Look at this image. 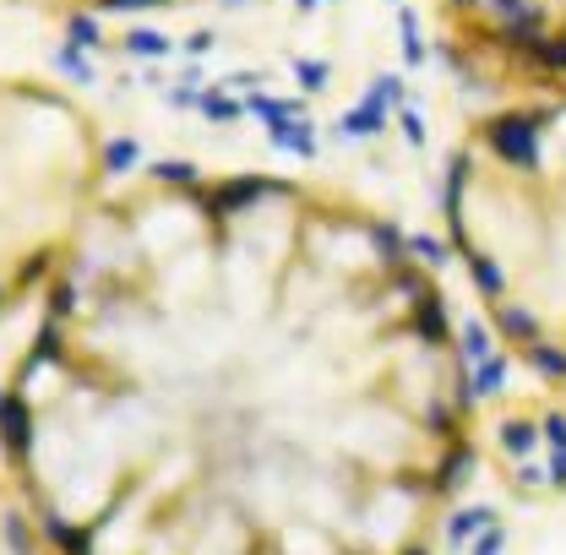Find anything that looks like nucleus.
<instances>
[{
    "label": "nucleus",
    "mask_w": 566,
    "mask_h": 555,
    "mask_svg": "<svg viewBox=\"0 0 566 555\" xmlns=\"http://www.w3.org/2000/svg\"><path fill=\"white\" fill-rule=\"evenodd\" d=\"M480 142H485V153H491L495 164L534 175L539 169V153H545V121L534 109H501V115H491L480 126Z\"/></svg>",
    "instance_id": "f257e3e1"
},
{
    "label": "nucleus",
    "mask_w": 566,
    "mask_h": 555,
    "mask_svg": "<svg viewBox=\"0 0 566 555\" xmlns=\"http://www.w3.org/2000/svg\"><path fill=\"white\" fill-rule=\"evenodd\" d=\"M197 202H202V212H208L212 223H229V218H240V212H256L268 197H289V186L283 180H273V175H223V180H202L197 191H191Z\"/></svg>",
    "instance_id": "f03ea898"
},
{
    "label": "nucleus",
    "mask_w": 566,
    "mask_h": 555,
    "mask_svg": "<svg viewBox=\"0 0 566 555\" xmlns=\"http://www.w3.org/2000/svg\"><path fill=\"white\" fill-rule=\"evenodd\" d=\"M474 474H480V452L458 436V441H447L441 463L430 469V490H436L441 501H452V495H463V490L474 485Z\"/></svg>",
    "instance_id": "7ed1b4c3"
},
{
    "label": "nucleus",
    "mask_w": 566,
    "mask_h": 555,
    "mask_svg": "<svg viewBox=\"0 0 566 555\" xmlns=\"http://www.w3.org/2000/svg\"><path fill=\"white\" fill-rule=\"evenodd\" d=\"M491 327L501 344H534V338H545V316L534 311V305H523V300H512V294H501L491 300Z\"/></svg>",
    "instance_id": "20e7f679"
},
{
    "label": "nucleus",
    "mask_w": 566,
    "mask_h": 555,
    "mask_svg": "<svg viewBox=\"0 0 566 555\" xmlns=\"http://www.w3.org/2000/svg\"><path fill=\"white\" fill-rule=\"evenodd\" d=\"M409 333L420 338V348H441L452 338V316H447V305H441L436 289H420L409 300Z\"/></svg>",
    "instance_id": "39448f33"
},
{
    "label": "nucleus",
    "mask_w": 566,
    "mask_h": 555,
    "mask_svg": "<svg viewBox=\"0 0 566 555\" xmlns=\"http://www.w3.org/2000/svg\"><path fill=\"white\" fill-rule=\"evenodd\" d=\"M495 452L501 458H512V463H523V458H534L539 447H545V436H539V419H528V415H506V419H495Z\"/></svg>",
    "instance_id": "423d86ee"
},
{
    "label": "nucleus",
    "mask_w": 566,
    "mask_h": 555,
    "mask_svg": "<svg viewBox=\"0 0 566 555\" xmlns=\"http://www.w3.org/2000/svg\"><path fill=\"white\" fill-rule=\"evenodd\" d=\"M387 126H392V109H387V104H376V98L365 93L349 115L338 121V137L344 142H376V137H387Z\"/></svg>",
    "instance_id": "0eeeda50"
},
{
    "label": "nucleus",
    "mask_w": 566,
    "mask_h": 555,
    "mask_svg": "<svg viewBox=\"0 0 566 555\" xmlns=\"http://www.w3.org/2000/svg\"><path fill=\"white\" fill-rule=\"evenodd\" d=\"M463 273H469V283L480 289V300H501V294H512V278H506V268H501V256L480 251V245H469V251H463Z\"/></svg>",
    "instance_id": "6e6552de"
},
{
    "label": "nucleus",
    "mask_w": 566,
    "mask_h": 555,
    "mask_svg": "<svg viewBox=\"0 0 566 555\" xmlns=\"http://www.w3.org/2000/svg\"><path fill=\"white\" fill-rule=\"evenodd\" d=\"M0 441H6V458L11 463H22L33 452V409L22 398H6V409H0Z\"/></svg>",
    "instance_id": "1a4fd4ad"
},
{
    "label": "nucleus",
    "mask_w": 566,
    "mask_h": 555,
    "mask_svg": "<svg viewBox=\"0 0 566 555\" xmlns=\"http://www.w3.org/2000/svg\"><path fill=\"white\" fill-rule=\"evenodd\" d=\"M485 523H495L491 506H452V512L441 517V545H447V551H469Z\"/></svg>",
    "instance_id": "9d476101"
},
{
    "label": "nucleus",
    "mask_w": 566,
    "mask_h": 555,
    "mask_svg": "<svg viewBox=\"0 0 566 555\" xmlns=\"http://www.w3.org/2000/svg\"><path fill=\"white\" fill-rule=\"evenodd\" d=\"M365 234H370V245H376L381 268H392V273H398V268L409 262V234H403L392 218H370V223H365Z\"/></svg>",
    "instance_id": "9b49d317"
},
{
    "label": "nucleus",
    "mask_w": 566,
    "mask_h": 555,
    "mask_svg": "<svg viewBox=\"0 0 566 555\" xmlns=\"http://www.w3.org/2000/svg\"><path fill=\"white\" fill-rule=\"evenodd\" d=\"M523 359H528V370H534L545 387H562L566 381V344L534 338V344H523Z\"/></svg>",
    "instance_id": "f8f14e48"
},
{
    "label": "nucleus",
    "mask_w": 566,
    "mask_h": 555,
    "mask_svg": "<svg viewBox=\"0 0 566 555\" xmlns=\"http://www.w3.org/2000/svg\"><path fill=\"white\" fill-rule=\"evenodd\" d=\"M398 55H403V66H409V71H424V66H430L424 28H420V17H415L409 6H398Z\"/></svg>",
    "instance_id": "ddd939ff"
},
{
    "label": "nucleus",
    "mask_w": 566,
    "mask_h": 555,
    "mask_svg": "<svg viewBox=\"0 0 566 555\" xmlns=\"http://www.w3.org/2000/svg\"><path fill=\"white\" fill-rule=\"evenodd\" d=\"M495 344H501V338H495L491 322H480V316H463V322H458V359H463V365H480L485 354H495Z\"/></svg>",
    "instance_id": "4468645a"
},
{
    "label": "nucleus",
    "mask_w": 566,
    "mask_h": 555,
    "mask_svg": "<svg viewBox=\"0 0 566 555\" xmlns=\"http://www.w3.org/2000/svg\"><path fill=\"white\" fill-rule=\"evenodd\" d=\"M268 137H273V147H279V153H294V158H316V126H311V121H279Z\"/></svg>",
    "instance_id": "2eb2a0df"
},
{
    "label": "nucleus",
    "mask_w": 566,
    "mask_h": 555,
    "mask_svg": "<svg viewBox=\"0 0 566 555\" xmlns=\"http://www.w3.org/2000/svg\"><path fill=\"white\" fill-rule=\"evenodd\" d=\"M44 534H50V545L66 555H93V528H76L66 517H55V512H44Z\"/></svg>",
    "instance_id": "dca6fc26"
},
{
    "label": "nucleus",
    "mask_w": 566,
    "mask_h": 555,
    "mask_svg": "<svg viewBox=\"0 0 566 555\" xmlns=\"http://www.w3.org/2000/svg\"><path fill=\"white\" fill-rule=\"evenodd\" d=\"M409 262H415V268H424V273H441V268L452 262V251H447V240H441V234H424V229H415V234H409Z\"/></svg>",
    "instance_id": "f3484780"
},
{
    "label": "nucleus",
    "mask_w": 566,
    "mask_h": 555,
    "mask_svg": "<svg viewBox=\"0 0 566 555\" xmlns=\"http://www.w3.org/2000/svg\"><path fill=\"white\" fill-rule=\"evenodd\" d=\"M147 175H153L158 186H175V191H197V186H202V169H197L191 158H158Z\"/></svg>",
    "instance_id": "a211bd4d"
},
{
    "label": "nucleus",
    "mask_w": 566,
    "mask_h": 555,
    "mask_svg": "<svg viewBox=\"0 0 566 555\" xmlns=\"http://www.w3.org/2000/svg\"><path fill=\"white\" fill-rule=\"evenodd\" d=\"M424 430H430L436 441H458V436H463V409H458L452 398L430 404V409H424Z\"/></svg>",
    "instance_id": "6ab92c4d"
},
{
    "label": "nucleus",
    "mask_w": 566,
    "mask_h": 555,
    "mask_svg": "<svg viewBox=\"0 0 566 555\" xmlns=\"http://www.w3.org/2000/svg\"><path fill=\"white\" fill-rule=\"evenodd\" d=\"M392 121H398V137L409 142V153H424V142H430V132H424L420 104H398V109H392Z\"/></svg>",
    "instance_id": "aec40b11"
},
{
    "label": "nucleus",
    "mask_w": 566,
    "mask_h": 555,
    "mask_svg": "<svg viewBox=\"0 0 566 555\" xmlns=\"http://www.w3.org/2000/svg\"><path fill=\"white\" fill-rule=\"evenodd\" d=\"M365 93H370L376 104H387V109H398V104H409V82H403L398 71H381V76H376V82H370Z\"/></svg>",
    "instance_id": "412c9836"
},
{
    "label": "nucleus",
    "mask_w": 566,
    "mask_h": 555,
    "mask_svg": "<svg viewBox=\"0 0 566 555\" xmlns=\"http://www.w3.org/2000/svg\"><path fill=\"white\" fill-rule=\"evenodd\" d=\"M137 158H142V147L132 137H115L109 147H104V169H109V175H132Z\"/></svg>",
    "instance_id": "4be33fe9"
},
{
    "label": "nucleus",
    "mask_w": 566,
    "mask_h": 555,
    "mask_svg": "<svg viewBox=\"0 0 566 555\" xmlns=\"http://www.w3.org/2000/svg\"><path fill=\"white\" fill-rule=\"evenodd\" d=\"M66 39L71 44H82V50H93V44L104 39V33H98V17H93V11H71L66 17Z\"/></svg>",
    "instance_id": "5701e85b"
},
{
    "label": "nucleus",
    "mask_w": 566,
    "mask_h": 555,
    "mask_svg": "<svg viewBox=\"0 0 566 555\" xmlns=\"http://www.w3.org/2000/svg\"><path fill=\"white\" fill-rule=\"evenodd\" d=\"M294 76H300L305 93H327L333 87V66L327 61H294Z\"/></svg>",
    "instance_id": "b1692460"
},
{
    "label": "nucleus",
    "mask_w": 566,
    "mask_h": 555,
    "mask_svg": "<svg viewBox=\"0 0 566 555\" xmlns=\"http://www.w3.org/2000/svg\"><path fill=\"white\" fill-rule=\"evenodd\" d=\"M126 50H132V55H153V61H158V55H169V39H164L158 28H137V33L126 39Z\"/></svg>",
    "instance_id": "393cba45"
},
{
    "label": "nucleus",
    "mask_w": 566,
    "mask_h": 555,
    "mask_svg": "<svg viewBox=\"0 0 566 555\" xmlns=\"http://www.w3.org/2000/svg\"><path fill=\"white\" fill-rule=\"evenodd\" d=\"M469 555H506V523H485L480 540L469 545Z\"/></svg>",
    "instance_id": "a878e982"
},
{
    "label": "nucleus",
    "mask_w": 566,
    "mask_h": 555,
    "mask_svg": "<svg viewBox=\"0 0 566 555\" xmlns=\"http://www.w3.org/2000/svg\"><path fill=\"white\" fill-rule=\"evenodd\" d=\"M539 436H545V447H551V452H562L566 447V415L562 409H545V415H539Z\"/></svg>",
    "instance_id": "bb28decb"
},
{
    "label": "nucleus",
    "mask_w": 566,
    "mask_h": 555,
    "mask_svg": "<svg viewBox=\"0 0 566 555\" xmlns=\"http://www.w3.org/2000/svg\"><path fill=\"white\" fill-rule=\"evenodd\" d=\"M197 109H202L208 121H234V115H240V104H229V98H197Z\"/></svg>",
    "instance_id": "cd10ccee"
},
{
    "label": "nucleus",
    "mask_w": 566,
    "mask_h": 555,
    "mask_svg": "<svg viewBox=\"0 0 566 555\" xmlns=\"http://www.w3.org/2000/svg\"><path fill=\"white\" fill-rule=\"evenodd\" d=\"M6 545H11V551H22V555H28V545H33V540H28V528H22L17 517H6Z\"/></svg>",
    "instance_id": "c85d7f7f"
},
{
    "label": "nucleus",
    "mask_w": 566,
    "mask_h": 555,
    "mask_svg": "<svg viewBox=\"0 0 566 555\" xmlns=\"http://www.w3.org/2000/svg\"><path fill=\"white\" fill-rule=\"evenodd\" d=\"M55 354H61V344H55V327H44V333H39V348H33V359L44 365V359H55Z\"/></svg>",
    "instance_id": "c756f323"
},
{
    "label": "nucleus",
    "mask_w": 566,
    "mask_h": 555,
    "mask_svg": "<svg viewBox=\"0 0 566 555\" xmlns=\"http://www.w3.org/2000/svg\"><path fill=\"white\" fill-rule=\"evenodd\" d=\"M186 50H191V55H202V50H212V33H191V39H186Z\"/></svg>",
    "instance_id": "7c9ffc66"
},
{
    "label": "nucleus",
    "mask_w": 566,
    "mask_h": 555,
    "mask_svg": "<svg viewBox=\"0 0 566 555\" xmlns=\"http://www.w3.org/2000/svg\"><path fill=\"white\" fill-rule=\"evenodd\" d=\"M294 6H300V11H316V6H327V0H294Z\"/></svg>",
    "instance_id": "2f4dec72"
},
{
    "label": "nucleus",
    "mask_w": 566,
    "mask_h": 555,
    "mask_svg": "<svg viewBox=\"0 0 566 555\" xmlns=\"http://www.w3.org/2000/svg\"><path fill=\"white\" fill-rule=\"evenodd\" d=\"M447 6H463V11H474V6H480V0H447Z\"/></svg>",
    "instance_id": "473e14b6"
},
{
    "label": "nucleus",
    "mask_w": 566,
    "mask_h": 555,
    "mask_svg": "<svg viewBox=\"0 0 566 555\" xmlns=\"http://www.w3.org/2000/svg\"><path fill=\"white\" fill-rule=\"evenodd\" d=\"M403 555H430V551H424V545H415V551H403Z\"/></svg>",
    "instance_id": "72a5a7b5"
},
{
    "label": "nucleus",
    "mask_w": 566,
    "mask_h": 555,
    "mask_svg": "<svg viewBox=\"0 0 566 555\" xmlns=\"http://www.w3.org/2000/svg\"><path fill=\"white\" fill-rule=\"evenodd\" d=\"M387 6H403V0H387Z\"/></svg>",
    "instance_id": "f704fd0d"
},
{
    "label": "nucleus",
    "mask_w": 566,
    "mask_h": 555,
    "mask_svg": "<svg viewBox=\"0 0 566 555\" xmlns=\"http://www.w3.org/2000/svg\"><path fill=\"white\" fill-rule=\"evenodd\" d=\"M0 409H6V398H0Z\"/></svg>",
    "instance_id": "c9c22d12"
},
{
    "label": "nucleus",
    "mask_w": 566,
    "mask_h": 555,
    "mask_svg": "<svg viewBox=\"0 0 566 555\" xmlns=\"http://www.w3.org/2000/svg\"><path fill=\"white\" fill-rule=\"evenodd\" d=\"M562 387H566V381H562Z\"/></svg>",
    "instance_id": "e433bc0d"
}]
</instances>
